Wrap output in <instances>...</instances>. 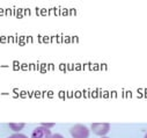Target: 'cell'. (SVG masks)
I'll return each mask as SVG.
<instances>
[{
	"instance_id": "9",
	"label": "cell",
	"mask_w": 147,
	"mask_h": 138,
	"mask_svg": "<svg viewBox=\"0 0 147 138\" xmlns=\"http://www.w3.org/2000/svg\"><path fill=\"white\" fill-rule=\"evenodd\" d=\"M144 138H147V133H146V135H145V137H144Z\"/></svg>"
},
{
	"instance_id": "7",
	"label": "cell",
	"mask_w": 147,
	"mask_h": 138,
	"mask_svg": "<svg viewBox=\"0 0 147 138\" xmlns=\"http://www.w3.org/2000/svg\"><path fill=\"white\" fill-rule=\"evenodd\" d=\"M50 138H64V136H61L60 133H52Z\"/></svg>"
},
{
	"instance_id": "1",
	"label": "cell",
	"mask_w": 147,
	"mask_h": 138,
	"mask_svg": "<svg viewBox=\"0 0 147 138\" xmlns=\"http://www.w3.org/2000/svg\"><path fill=\"white\" fill-rule=\"evenodd\" d=\"M69 133L73 138H88L89 129L84 124H74L69 129Z\"/></svg>"
},
{
	"instance_id": "8",
	"label": "cell",
	"mask_w": 147,
	"mask_h": 138,
	"mask_svg": "<svg viewBox=\"0 0 147 138\" xmlns=\"http://www.w3.org/2000/svg\"><path fill=\"white\" fill-rule=\"evenodd\" d=\"M101 138H109V137H105V136H103V137H101Z\"/></svg>"
},
{
	"instance_id": "2",
	"label": "cell",
	"mask_w": 147,
	"mask_h": 138,
	"mask_svg": "<svg viewBox=\"0 0 147 138\" xmlns=\"http://www.w3.org/2000/svg\"><path fill=\"white\" fill-rule=\"evenodd\" d=\"M90 130L96 136L103 137L110 131V124L109 123H93L90 125Z\"/></svg>"
},
{
	"instance_id": "5",
	"label": "cell",
	"mask_w": 147,
	"mask_h": 138,
	"mask_svg": "<svg viewBox=\"0 0 147 138\" xmlns=\"http://www.w3.org/2000/svg\"><path fill=\"white\" fill-rule=\"evenodd\" d=\"M8 138H28L26 135H22V133H19V132H16V133H14V135H12V136H9Z\"/></svg>"
},
{
	"instance_id": "6",
	"label": "cell",
	"mask_w": 147,
	"mask_h": 138,
	"mask_svg": "<svg viewBox=\"0 0 147 138\" xmlns=\"http://www.w3.org/2000/svg\"><path fill=\"white\" fill-rule=\"evenodd\" d=\"M41 125L44 126V128H47V129H51V128H53L56 124H55V123H42Z\"/></svg>"
},
{
	"instance_id": "4",
	"label": "cell",
	"mask_w": 147,
	"mask_h": 138,
	"mask_svg": "<svg viewBox=\"0 0 147 138\" xmlns=\"http://www.w3.org/2000/svg\"><path fill=\"white\" fill-rule=\"evenodd\" d=\"M8 125H9V129H11V130H13L14 132H19V131H21V130L24 128L26 124H24V123H13V122H12V123H9Z\"/></svg>"
},
{
	"instance_id": "3",
	"label": "cell",
	"mask_w": 147,
	"mask_h": 138,
	"mask_svg": "<svg viewBox=\"0 0 147 138\" xmlns=\"http://www.w3.org/2000/svg\"><path fill=\"white\" fill-rule=\"evenodd\" d=\"M51 131L50 129H47L44 126H37L36 129H34L32 133H31V138H50L51 137Z\"/></svg>"
}]
</instances>
